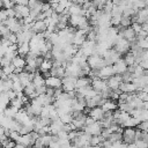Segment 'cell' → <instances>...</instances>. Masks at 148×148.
<instances>
[{
	"label": "cell",
	"instance_id": "cell-1",
	"mask_svg": "<svg viewBox=\"0 0 148 148\" xmlns=\"http://www.w3.org/2000/svg\"><path fill=\"white\" fill-rule=\"evenodd\" d=\"M113 49L116 51H118L120 54H126L127 52L131 51V42H128L126 38H124L123 35H121V32H119L118 39H117Z\"/></svg>",
	"mask_w": 148,
	"mask_h": 148
},
{
	"label": "cell",
	"instance_id": "cell-37",
	"mask_svg": "<svg viewBox=\"0 0 148 148\" xmlns=\"http://www.w3.org/2000/svg\"><path fill=\"white\" fill-rule=\"evenodd\" d=\"M113 7H114V5H113L112 0H108V1L105 2L104 7H103V10H104L105 13H108V14H111V13H112Z\"/></svg>",
	"mask_w": 148,
	"mask_h": 148
},
{
	"label": "cell",
	"instance_id": "cell-45",
	"mask_svg": "<svg viewBox=\"0 0 148 148\" xmlns=\"http://www.w3.org/2000/svg\"><path fill=\"white\" fill-rule=\"evenodd\" d=\"M132 28H133V30L136 32V34H139L143 28H142V24H140V23H138V22H134V23H132V25H131Z\"/></svg>",
	"mask_w": 148,
	"mask_h": 148
},
{
	"label": "cell",
	"instance_id": "cell-54",
	"mask_svg": "<svg viewBox=\"0 0 148 148\" xmlns=\"http://www.w3.org/2000/svg\"><path fill=\"white\" fill-rule=\"evenodd\" d=\"M71 1H72L73 3H77V1H79V0H71Z\"/></svg>",
	"mask_w": 148,
	"mask_h": 148
},
{
	"label": "cell",
	"instance_id": "cell-52",
	"mask_svg": "<svg viewBox=\"0 0 148 148\" xmlns=\"http://www.w3.org/2000/svg\"><path fill=\"white\" fill-rule=\"evenodd\" d=\"M14 148H28V147H25L24 145H22V143H20V142H16V146H15Z\"/></svg>",
	"mask_w": 148,
	"mask_h": 148
},
{
	"label": "cell",
	"instance_id": "cell-11",
	"mask_svg": "<svg viewBox=\"0 0 148 148\" xmlns=\"http://www.w3.org/2000/svg\"><path fill=\"white\" fill-rule=\"evenodd\" d=\"M14 9L16 12V15H15L16 18L23 20L24 17L30 15V7L28 5H15Z\"/></svg>",
	"mask_w": 148,
	"mask_h": 148
},
{
	"label": "cell",
	"instance_id": "cell-46",
	"mask_svg": "<svg viewBox=\"0 0 148 148\" xmlns=\"http://www.w3.org/2000/svg\"><path fill=\"white\" fill-rule=\"evenodd\" d=\"M46 90H47V87L46 86H42V87H37L36 88V92L37 95H43V94H46Z\"/></svg>",
	"mask_w": 148,
	"mask_h": 148
},
{
	"label": "cell",
	"instance_id": "cell-8",
	"mask_svg": "<svg viewBox=\"0 0 148 148\" xmlns=\"http://www.w3.org/2000/svg\"><path fill=\"white\" fill-rule=\"evenodd\" d=\"M91 87H92L96 91H98L99 94H101L102 91L109 89L108 81H106V80H103V79H101V77H95V79H92V80H91Z\"/></svg>",
	"mask_w": 148,
	"mask_h": 148
},
{
	"label": "cell",
	"instance_id": "cell-47",
	"mask_svg": "<svg viewBox=\"0 0 148 148\" xmlns=\"http://www.w3.org/2000/svg\"><path fill=\"white\" fill-rule=\"evenodd\" d=\"M59 5H60L62 8L68 9V8H69V6L72 5V1H71V0H61V1L59 2Z\"/></svg>",
	"mask_w": 148,
	"mask_h": 148
},
{
	"label": "cell",
	"instance_id": "cell-35",
	"mask_svg": "<svg viewBox=\"0 0 148 148\" xmlns=\"http://www.w3.org/2000/svg\"><path fill=\"white\" fill-rule=\"evenodd\" d=\"M2 72L9 77L13 73H15V66H14L13 64H10V65H8V66H5V67H2Z\"/></svg>",
	"mask_w": 148,
	"mask_h": 148
},
{
	"label": "cell",
	"instance_id": "cell-21",
	"mask_svg": "<svg viewBox=\"0 0 148 148\" xmlns=\"http://www.w3.org/2000/svg\"><path fill=\"white\" fill-rule=\"evenodd\" d=\"M47 29V25L45 23L44 20H36L32 24V30L36 32V34H39V32H44L45 30Z\"/></svg>",
	"mask_w": 148,
	"mask_h": 148
},
{
	"label": "cell",
	"instance_id": "cell-10",
	"mask_svg": "<svg viewBox=\"0 0 148 148\" xmlns=\"http://www.w3.org/2000/svg\"><path fill=\"white\" fill-rule=\"evenodd\" d=\"M45 86L49 88H53V89H58L62 87V79L59 76H47L45 77Z\"/></svg>",
	"mask_w": 148,
	"mask_h": 148
},
{
	"label": "cell",
	"instance_id": "cell-20",
	"mask_svg": "<svg viewBox=\"0 0 148 148\" xmlns=\"http://www.w3.org/2000/svg\"><path fill=\"white\" fill-rule=\"evenodd\" d=\"M86 118H87V116L84 114V112H82L80 116L73 118V121L72 123H73V125L75 126L76 130H81V128H84L86 127Z\"/></svg>",
	"mask_w": 148,
	"mask_h": 148
},
{
	"label": "cell",
	"instance_id": "cell-15",
	"mask_svg": "<svg viewBox=\"0 0 148 148\" xmlns=\"http://www.w3.org/2000/svg\"><path fill=\"white\" fill-rule=\"evenodd\" d=\"M119 90L123 92H127V94H134L139 91V87L134 83V82H121Z\"/></svg>",
	"mask_w": 148,
	"mask_h": 148
},
{
	"label": "cell",
	"instance_id": "cell-2",
	"mask_svg": "<svg viewBox=\"0 0 148 148\" xmlns=\"http://www.w3.org/2000/svg\"><path fill=\"white\" fill-rule=\"evenodd\" d=\"M88 65L92 69H101L102 67L106 66V61H105V59L102 56L95 53V54L88 57Z\"/></svg>",
	"mask_w": 148,
	"mask_h": 148
},
{
	"label": "cell",
	"instance_id": "cell-32",
	"mask_svg": "<svg viewBox=\"0 0 148 148\" xmlns=\"http://www.w3.org/2000/svg\"><path fill=\"white\" fill-rule=\"evenodd\" d=\"M145 68L140 65V64H136L135 66H134V71H133V77H139V76H141V75H143L145 74Z\"/></svg>",
	"mask_w": 148,
	"mask_h": 148
},
{
	"label": "cell",
	"instance_id": "cell-27",
	"mask_svg": "<svg viewBox=\"0 0 148 148\" xmlns=\"http://www.w3.org/2000/svg\"><path fill=\"white\" fill-rule=\"evenodd\" d=\"M141 121L138 119V118H135V117H133V116H131L121 126L125 128V127H138L139 126V124H140Z\"/></svg>",
	"mask_w": 148,
	"mask_h": 148
},
{
	"label": "cell",
	"instance_id": "cell-39",
	"mask_svg": "<svg viewBox=\"0 0 148 148\" xmlns=\"http://www.w3.org/2000/svg\"><path fill=\"white\" fill-rule=\"evenodd\" d=\"M134 142H135L138 148H148V142L143 139H136Z\"/></svg>",
	"mask_w": 148,
	"mask_h": 148
},
{
	"label": "cell",
	"instance_id": "cell-36",
	"mask_svg": "<svg viewBox=\"0 0 148 148\" xmlns=\"http://www.w3.org/2000/svg\"><path fill=\"white\" fill-rule=\"evenodd\" d=\"M10 105H12V106H14V108H16V109H18V110H21V109H22V106H23V103H22L21 98L16 96L15 98H13V99L10 101Z\"/></svg>",
	"mask_w": 148,
	"mask_h": 148
},
{
	"label": "cell",
	"instance_id": "cell-40",
	"mask_svg": "<svg viewBox=\"0 0 148 148\" xmlns=\"http://www.w3.org/2000/svg\"><path fill=\"white\" fill-rule=\"evenodd\" d=\"M9 139H12V140H14V141H17L18 140V138L21 136V134H20V132L18 131H12L10 130V132H9Z\"/></svg>",
	"mask_w": 148,
	"mask_h": 148
},
{
	"label": "cell",
	"instance_id": "cell-48",
	"mask_svg": "<svg viewBox=\"0 0 148 148\" xmlns=\"http://www.w3.org/2000/svg\"><path fill=\"white\" fill-rule=\"evenodd\" d=\"M10 64H12V60L7 59L6 57H1V66H2V67L8 66V65H10Z\"/></svg>",
	"mask_w": 148,
	"mask_h": 148
},
{
	"label": "cell",
	"instance_id": "cell-26",
	"mask_svg": "<svg viewBox=\"0 0 148 148\" xmlns=\"http://www.w3.org/2000/svg\"><path fill=\"white\" fill-rule=\"evenodd\" d=\"M1 88H0V90H1V92H7L8 90H10V89H13V80L12 79H6V80H2L1 79Z\"/></svg>",
	"mask_w": 148,
	"mask_h": 148
},
{
	"label": "cell",
	"instance_id": "cell-4",
	"mask_svg": "<svg viewBox=\"0 0 148 148\" xmlns=\"http://www.w3.org/2000/svg\"><path fill=\"white\" fill-rule=\"evenodd\" d=\"M65 68H66V75L74 76V77L82 76V68L79 64H74V62L69 61V62H67Z\"/></svg>",
	"mask_w": 148,
	"mask_h": 148
},
{
	"label": "cell",
	"instance_id": "cell-5",
	"mask_svg": "<svg viewBox=\"0 0 148 148\" xmlns=\"http://www.w3.org/2000/svg\"><path fill=\"white\" fill-rule=\"evenodd\" d=\"M3 24L7 25L12 32L17 34V32L22 31V25H23L22 20H17L16 17H9L6 22H3Z\"/></svg>",
	"mask_w": 148,
	"mask_h": 148
},
{
	"label": "cell",
	"instance_id": "cell-55",
	"mask_svg": "<svg viewBox=\"0 0 148 148\" xmlns=\"http://www.w3.org/2000/svg\"><path fill=\"white\" fill-rule=\"evenodd\" d=\"M145 74H148V68H147V69L145 71Z\"/></svg>",
	"mask_w": 148,
	"mask_h": 148
},
{
	"label": "cell",
	"instance_id": "cell-23",
	"mask_svg": "<svg viewBox=\"0 0 148 148\" xmlns=\"http://www.w3.org/2000/svg\"><path fill=\"white\" fill-rule=\"evenodd\" d=\"M91 86V79L88 76H80L76 80V89H81L84 87Z\"/></svg>",
	"mask_w": 148,
	"mask_h": 148
},
{
	"label": "cell",
	"instance_id": "cell-3",
	"mask_svg": "<svg viewBox=\"0 0 148 148\" xmlns=\"http://www.w3.org/2000/svg\"><path fill=\"white\" fill-rule=\"evenodd\" d=\"M76 80H77V77L66 75V76L62 79V87H61L62 90L66 91V92L76 91Z\"/></svg>",
	"mask_w": 148,
	"mask_h": 148
},
{
	"label": "cell",
	"instance_id": "cell-12",
	"mask_svg": "<svg viewBox=\"0 0 148 148\" xmlns=\"http://www.w3.org/2000/svg\"><path fill=\"white\" fill-rule=\"evenodd\" d=\"M119 32H121L123 37L126 38L128 42L133 43V42H136V32L133 30L132 27H128V28H123L119 25Z\"/></svg>",
	"mask_w": 148,
	"mask_h": 148
},
{
	"label": "cell",
	"instance_id": "cell-22",
	"mask_svg": "<svg viewBox=\"0 0 148 148\" xmlns=\"http://www.w3.org/2000/svg\"><path fill=\"white\" fill-rule=\"evenodd\" d=\"M12 64L15 66V68H22V69H24V67L27 66V60H25L24 57L17 54V56L12 60Z\"/></svg>",
	"mask_w": 148,
	"mask_h": 148
},
{
	"label": "cell",
	"instance_id": "cell-30",
	"mask_svg": "<svg viewBox=\"0 0 148 148\" xmlns=\"http://www.w3.org/2000/svg\"><path fill=\"white\" fill-rule=\"evenodd\" d=\"M0 102H1V112H3L5 109L10 104V98L8 97V95H7L6 92H1Z\"/></svg>",
	"mask_w": 148,
	"mask_h": 148
},
{
	"label": "cell",
	"instance_id": "cell-29",
	"mask_svg": "<svg viewBox=\"0 0 148 148\" xmlns=\"http://www.w3.org/2000/svg\"><path fill=\"white\" fill-rule=\"evenodd\" d=\"M124 60H125V62L128 65V66H134V65H136V58H135V56L130 51V52H127L125 56H124Z\"/></svg>",
	"mask_w": 148,
	"mask_h": 148
},
{
	"label": "cell",
	"instance_id": "cell-7",
	"mask_svg": "<svg viewBox=\"0 0 148 148\" xmlns=\"http://www.w3.org/2000/svg\"><path fill=\"white\" fill-rule=\"evenodd\" d=\"M135 135H136V130L134 127H125L123 131V141L125 143H132L135 141Z\"/></svg>",
	"mask_w": 148,
	"mask_h": 148
},
{
	"label": "cell",
	"instance_id": "cell-43",
	"mask_svg": "<svg viewBox=\"0 0 148 148\" xmlns=\"http://www.w3.org/2000/svg\"><path fill=\"white\" fill-rule=\"evenodd\" d=\"M12 44H18L17 43V34H15V32H10V35L8 36V37H6Z\"/></svg>",
	"mask_w": 148,
	"mask_h": 148
},
{
	"label": "cell",
	"instance_id": "cell-44",
	"mask_svg": "<svg viewBox=\"0 0 148 148\" xmlns=\"http://www.w3.org/2000/svg\"><path fill=\"white\" fill-rule=\"evenodd\" d=\"M138 128L142 132H148V120H145V121H141L138 126Z\"/></svg>",
	"mask_w": 148,
	"mask_h": 148
},
{
	"label": "cell",
	"instance_id": "cell-9",
	"mask_svg": "<svg viewBox=\"0 0 148 148\" xmlns=\"http://www.w3.org/2000/svg\"><path fill=\"white\" fill-rule=\"evenodd\" d=\"M83 131L86 133L90 134V135H99L102 133V131H103V126H102L101 121H95L91 125H87L83 128Z\"/></svg>",
	"mask_w": 148,
	"mask_h": 148
},
{
	"label": "cell",
	"instance_id": "cell-50",
	"mask_svg": "<svg viewBox=\"0 0 148 148\" xmlns=\"http://www.w3.org/2000/svg\"><path fill=\"white\" fill-rule=\"evenodd\" d=\"M112 2H113L114 6H121L126 2V0H112Z\"/></svg>",
	"mask_w": 148,
	"mask_h": 148
},
{
	"label": "cell",
	"instance_id": "cell-13",
	"mask_svg": "<svg viewBox=\"0 0 148 148\" xmlns=\"http://www.w3.org/2000/svg\"><path fill=\"white\" fill-rule=\"evenodd\" d=\"M106 81H108V86H109V88L111 90H118L120 84H121V82H123V75L114 74L110 79H108Z\"/></svg>",
	"mask_w": 148,
	"mask_h": 148
},
{
	"label": "cell",
	"instance_id": "cell-18",
	"mask_svg": "<svg viewBox=\"0 0 148 148\" xmlns=\"http://www.w3.org/2000/svg\"><path fill=\"white\" fill-rule=\"evenodd\" d=\"M102 109L105 111V112H113L114 110L119 109V104H117V101H113L111 98H108L103 105H102Z\"/></svg>",
	"mask_w": 148,
	"mask_h": 148
},
{
	"label": "cell",
	"instance_id": "cell-56",
	"mask_svg": "<svg viewBox=\"0 0 148 148\" xmlns=\"http://www.w3.org/2000/svg\"><path fill=\"white\" fill-rule=\"evenodd\" d=\"M49 1H50V0H49Z\"/></svg>",
	"mask_w": 148,
	"mask_h": 148
},
{
	"label": "cell",
	"instance_id": "cell-33",
	"mask_svg": "<svg viewBox=\"0 0 148 148\" xmlns=\"http://www.w3.org/2000/svg\"><path fill=\"white\" fill-rule=\"evenodd\" d=\"M132 23H133V21H132V17H131V16H125V15H123L121 21H120V27H123V28H128V27L132 25Z\"/></svg>",
	"mask_w": 148,
	"mask_h": 148
},
{
	"label": "cell",
	"instance_id": "cell-42",
	"mask_svg": "<svg viewBox=\"0 0 148 148\" xmlns=\"http://www.w3.org/2000/svg\"><path fill=\"white\" fill-rule=\"evenodd\" d=\"M8 18H9V16H8V14H7V10H6V8L1 9V10H0V20H1V23L6 22Z\"/></svg>",
	"mask_w": 148,
	"mask_h": 148
},
{
	"label": "cell",
	"instance_id": "cell-53",
	"mask_svg": "<svg viewBox=\"0 0 148 148\" xmlns=\"http://www.w3.org/2000/svg\"><path fill=\"white\" fill-rule=\"evenodd\" d=\"M142 28L148 32V22H147V23H145V24H142Z\"/></svg>",
	"mask_w": 148,
	"mask_h": 148
},
{
	"label": "cell",
	"instance_id": "cell-41",
	"mask_svg": "<svg viewBox=\"0 0 148 148\" xmlns=\"http://www.w3.org/2000/svg\"><path fill=\"white\" fill-rule=\"evenodd\" d=\"M136 95H138V97H139V98H141L143 102H148V92H147V91L139 90V91L136 92Z\"/></svg>",
	"mask_w": 148,
	"mask_h": 148
},
{
	"label": "cell",
	"instance_id": "cell-31",
	"mask_svg": "<svg viewBox=\"0 0 148 148\" xmlns=\"http://www.w3.org/2000/svg\"><path fill=\"white\" fill-rule=\"evenodd\" d=\"M17 112H18V109H16V108H14V106L10 105V106H7L2 113L6 114V116L9 117V118H14V119H15V116H16Z\"/></svg>",
	"mask_w": 148,
	"mask_h": 148
},
{
	"label": "cell",
	"instance_id": "cell-51",
	"mask_svg": "<svg viewBox=\"0 0 148 148\" xmlns=\"http://www.w3.org/2000/svg\"><path fill=\"white\" fill-rule=\"evenodd\" d=\"M60 1H61V0H50L49 2L51 3V6H52V7H54V6H57V5H58Z\"/></svg>",
	"mask_w": 148,
	"mask_h": 148
},
{
	"label": "cell",
	"instance_id": "cell-49",
	"mask_svg": "<svg viewBox=\"0 0 148 148\" xmlns=\"http://www.w3.org/2000/svg\"><path fill=\"white\" fill-rule=\"evenodd\" d=\"M95 121H97V120H95L91 116H89V114H88V116H87V118H86V126H87V125H91V124H94Z\"/></svg>",
	"mask_w": 148,
	"mask_h": 148
},
{
	"label": "cell",
	"instance_id": "cell-25",
	"mask_svg": "<svg viewBox=\"0 0 148 148\" xmlns=\"http://www.w3.org/2000/svg\"><path fill=\"white\" fill-rule=\"evenodd\" d=\"M17 53H18V56L27 57V56L30 53V44H29V43H22V44H18Z\"/></svg>",
	"mask_w": 148,
	"mask_h": 148
},
{
	"label": "cell",
	"instance_id": "cell-17",
	"mask_svg": "<svg viewBox=\"0 0 148 148\" xmlns=\"http://www.w3.org/2000/svg\"><path fill=\"white\" fill-rule=\"evenodd\" d=\"M88 114L91 116L95 120L99 121V120H102V119L104 118V116H105V111L102 109V106H95V108L90 109V111H89Z\"/></svg>",
	"mask_w": 148,
	"mask_h": 148
},
{
	"label": "cell",
	"instance_id": "cell-6",
	"mask_svg": "<svg viewBox=\"0 0 148 148\" xmlns=\"http://www.w3.org/2000/svg\"><path fill=\"white\" fill-rule=\"evenodd\" d=\"M103 58L105 59L106 65H113L121 58V54L118 51H116L114 49H109L105 52V54L103 56Z\"/></svg>",
	"mask_w": 148,
	"mask_h": 148
},
{
	"label": "cell",
	"instance_id": "cell-16",
	"mask_svg": "<svg viewBox=\"0 0 148 148\" xmlns=\"http://www.w3.org/2000/svg\"><path fill=\"white\" fill-rule=\"evenodd\" d=\"M113 69L116 74H120L123 75L124 73H126L128 71V65L125 62L124 58H120L116 64H113Z\"/></svg>",
	"mask_w": 148,
	"mask_h": 148
},
{
	"label": "cell",
	"instance_id": "cell-34",
	"mask_svg": "<svg viewBox=\"0 0 148 148\" xmlns=\"http://www.w3.org/2000/svg\"><path fill=\"white\" fill-rule=\"evenodd\" d=\"M13 90L16 92H23L24 90V86L22 84V82L20 80L17 81H13Z\"/></svg>",
	"mask_w": 148,
	"mask_h": 148
},
{
	"label": "cell",
	"instance_id": "cell-19",
	"mask_svg": "<svg viewBox=\"0 0 148 148\" xmlns=\"http://www.w3.org/2000/svg\"><path fill=\"white\" fill-rule=\"evenodd\" d=\"M35 141H36V140L34 139V136L31 135V132H30V133H28V134L21 135L16 142H20V143H22V145H24L25 147L29 148V147H32V146H34Z\"/></svg>",
	"mask_w": 148,
	"mask_h": 148
},
{
	"label": "cell",
	"instance_id": "cell-14",
	"mask_svg": "<svg viewBox=\"0 0 148 148\" xmlns=\"http://www.w3.org/2000/svg\"><path fill=\"white\" fill-rule=\"evenodd\" d=\"M114 74L116 73L113 69V65H106V66L102 67L101 69H98V77H101L103 80H108Z\"/></svg>",
	"mask_w": 148,
	"mask_h": 148
},
{
	"label": "cell",
	"instance_id": "cell-38",
	"mask_svg": "<svg viewBox=\"0 0 148 148\" xmlns=\"http://www.w3.org/2000/svg\"><path fill=\"white\" fill-rule=\"evenodd\" d=\"M121 17H123V15H113L111 17V25L112 27H119L120 25Z\"/></svg>",
	"mask_w": 148,
	"mask_h": 148
},
{
	"label": "cell",
	"instance_id": "cell-24",
	"mask_svg": "<svg viewBox=\"0 0 148 148\" xmlns=\"http://www.w3.org/2000/svg\"><path fill=\"white\" fill-rule=\"evenodd\" d=\"M136 17H138V23L140 24H145L148 22V12L146 8L143 9H139V12L136 13Z\"/></svg>",
	"mask_w": 148,
	"mask_h": 148
},
{
	"label": "cell",
	"instance_id": "cell-28",
	"mask_svg": "<svg viewBox=\"0 0 148 148\" xmlns=\"http://www.w3.org/2000/svg\"><path fill=\"white\" fill-rule=\"evenodd\" d=\"M32 83L35 84V87L37 88V87H42V86H45V77L42 75V74H39V73H35V76H34V79H32Z\"/></svg>",
	"mask_w": 148,
	"mask_h": 148
}]
</instances>
